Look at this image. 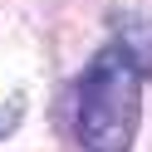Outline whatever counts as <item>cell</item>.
<instances>
[{"label": "cell", "instance_id": "7a4b0ae2", "mask_svg": "<svg viewBox=\"0 0 152 152\" xmlns=\"http://www.w3.org/2000/svg\"><path fill=\"white\" fill-rule=\"evenodd\" d=\"M118 44L137 59L142 79H152V15H128L118 25Z\"/></svg>", "mask_w": 152, "mask_h": 152}, {"label": "cell", "instance_id": "3957f363", "mask_svg": "<svg viewBox=\"0 0 152 152\" xmlns=\"http://www.w3.org/2000/svg\"><path fill=\"white\" fill-rule=\"evenodd\" d=\"M20 113H25V103H20V93H15V103L10 108H0V142L15 132V123H20Z\"/></svg>", "mask_w": 152, "mask_h": 152}, {"label": "cell", "instance_id": "6da1fadb", "mask_svg": "<svg viewBox=\"0 0 152 152\" xmlns=\"http://www.w3.org/2000/svg\"><path fill=\"white\" fill-rule=\"evenodd\" d=\"M74 142L83 152H132L142 128V69L118 39L103 44L74 83Z\"/></svg>", "mask_w": 152, "mask_h": 152}]
</instances>
